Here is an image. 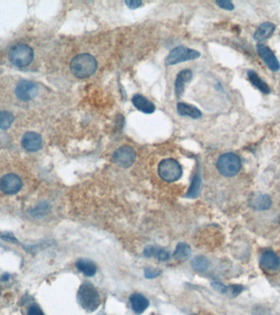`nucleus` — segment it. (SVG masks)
<instances>
[{
  "mask_svg": "<svg viewBox=\"0 0 280 315\" xmlns=\"http://www.w3.org/2000/svg\"><path fill=\"white\" fill-rule=\"evenodd\" d=\"M98 67L97 60L89 54H81L73 57L70 63V69L75 77L85 79L95 74Z\"/></svg>",
  "mask_w": 280,
  "mask_h": 315,
  "instance_id": "obj_1",
  "label": "nucleus"
},
{
  "mask_svg": "<svg viewBox=\"0 0 280 315\" xmlns=\"http://www.w3.org/2000/svg\"><path fill=\"white\" fill-rule=\"evenodd\" d=\"M77 300L79 305L87 312H94L101 304L100 293L94 286L89 283H83L79 286L77 293Z\"/></svg>",
  "mask_w": 280,
  "mask_h": 315,
  "instance_id": "obj_2",
  "label": "nucleus"
},
{
  "mask_svg": "<svg viewBox=\"0 0 280 315\" xmlns=\"http://www.w3.org/2000/svg\"><path fill=\"white\" fill-rule=\"evenodd\" d=\"M216 167L222 176L232 177L240 171L242 162L237 154L226 153L220 156L216 163Z\"/></svg>",
  "mask_w": 280,
  "mask_h": 315,
  "instance_id": "obj_3",
  "label": "nucleus"
},
{
  "mask_svg": "<svg viewBox=\"0 0 280 315\" xmlns=\"http://www.w3.org/2000/svg\"><path fill=\"white\" fill-rule=\"evenodd\" d=\"M34 52L29 45L19 44L14 45L8 53V58L17 67H27L32 62Z\"/></svg>",
  "mask_w": 280,
  "mask_h": 315,
  "instance_id": "obj_4",
  "label": "nucleus"
},
{
  "mask_svg": "<svg viewBox=\"0 0 280 315\" xmlns=\"http://www.w3.org/2000/svg\"><path fill=\"white\" fill-rule=\"evenodd\" d=\"M183 171L180 164L173 159H164L158 166V174L163 181L174 182L178 181Z\"/></svg>",
  "mask_w": 280,
  "mask_h": 315,
  "instance_id": "obj_5",
  "label": "nucleus"
},
{
  "mask_svg": "<svg viewBox=\"0 0 280 315\" xmlns=\"http://www.w3.org/2000/svg\"><path fill=\"white\" fill-rule=\"evenodd\" d=\"M201 56V54L197 50H192L184 46H178L171 50L166 58V66L178 64L180 62H188L197 59Z\"/></svg>",
  "mask_w": 280,
  "mask_h": 315,
  "instance_id": "obj_6",
  "label": "nucleus"
},
{
  "mask_svg": "<svg viewBox=\"0 0 280 315\" xmlns=\"http://www.w3.org/2000/svg\"><path fill=\"white\" fill-rule=\"evenodd\" d=\"M23 186V180L18 174L8 172L0 177V191L7 196L18 194Z\"/></svg>",
  "mask_w": 280,
  "mask_h": 315,
  "instance_id": "obj_7",
  "label": "nucleus"
},
{
  "mask_svg": "<svg viewBox=\"0 0 280 315\" xmlns=\"http://www.w3.org/2000/svg\"><path fill=\"white\" fill-rule=\"evenodd\" d=\"M136 159V152L134 148L129 145H123L114 152L112 154V160L118 166L128 169L134 164Z\"/></svg>",
  "mask_w": 280,
  "mask_h": 315,
  "instance_id": "obj_8",
  "label": "nucleus"
},
{
  "mask_svg": "<svg viewBox=\"0 0 280 315\" xmlns=\"http://www.w3.org/2000/svg\"><path fill=\"white\" fill-rule=\"evenodd\" d=\"M256 50L259 57L264 61L269 69L271 70L272 72H277L280 70V62L270 48L260 44L257 45Z\"/></svg>",
  "mask_w": 280,
  "mask_h": 315,
  "instance_id": "obj_9",
  "label": "nucleus"
},
{
  "mask_svg": "<svg viewBox=\"0 0 280 315\" xmlns=\"http://www.w3.org/2000/svg\"><path fill=\"white\" fill-rule=\"evenodd\" d=\"M16 95L23 101H29L37 94V86L29 81H22L16 87Z\"/></svg>",
  "mask_w": 280,
  "mask_h": 315,
  "instance_id": "obj_10",
  "label": "nucleus"
},
{
  "mask_svg": "<svg viewBox=\"0 0 280 315\" xmlns=\"http://www.w3.org/2000/svg\"><path fill=\"white\" fill-rule=\"evenodd\" d=\"M249 205L257 211H265L272 206V200L266 194L253 193L248 200Z\"/></svg>",
  "mask_w": 280,
  "mask_h": 315,
  "instance_id": "obj_11",
  "label": "nucleus"
},
{
  "mask_svg": "<svg viewBox=\"0 0 280 315\" xmlns=\"http://www.w3.org/2000/svg\"><path fill=\"white\" fill-rule=\"evenodd\" d=\"M260 265L266 270L275 271L280 268V258L272 251H265L260 256Z\"/></svg>",
  "mask_w": 280,
  "mask_h": 315,
  "instance_id": "obj_12",
  "label": "nucleus"
},
{
  "mask_svg": "<svg viewBox=\"0 0 280 315\" xmlns=\"http://www.w3.org/2000/svg\"><path fill=\"white\" fill-rule=\"evenodd\" d=\"M22 144L27 151H38L42 147V139L40 135L35 132H27L23 136Z\"/></svg>",
  "mask_w": 280,
  "mask_h": 315,
  "instance_id": "obj_13",
  "label": "nucleus"
},
{
  "mask_svg": "<svg viewBox=\"0 0 280 315\" xmlns=\"http://www.w3.org/2000/svg\"><path fill=\"white\" fill-rule=\"evenodd\" d=\"M193 77V73L190 70H183L181 71L177 77L175 82V93L177 98H180L183 94L185 84L190 82Z\"/></svg>",
  "mask_w": 280,
  "mask_h": 315,
  "instance_id": "obj_14",
  "label": "nucleus"
},
{
  "mask_svg": "<svg viewBox=\"0 0 280 315\" xmlns=\"http://www.w3.org/2000/svg\"><path fill=\"white\" fill-rule=\"evenodd\" d=\"M132 103L137 110L147 115H151L156 110L155 105L141 94H137L134 95L132 98Z\"/></svg>",
  "mask_w": 280,
  "mask_h": 315,
  "instance_id": "obj_15",
  "label": "nucleus"
},
{
  "mask_svg": "<svg viewBox=\"0 0 280 315\" xmlns=\"http://www.w3.org/2000/svg\"><path fill=\"white\" fill-rule=\"evenodd\" d=\"M131 309L136 315H141L148 309L149 305V300L141 294H133L129 298Z\"/></svg>",
  "mask_w": 280,
  "mask_h": 315,
  "instance_id": "obj_16",
  "label": "nucleus"
},
{
  "mask_svg": "<svg viewBox=\"0 0 280 315\" xmlns=\"http://www.w3.org/2000/svg\"><path fill=\"white\" fill-rule=\"evenodd\" d=\"M275 25L271 23H264L259 26L257 30H255L253 35L254 40L258 42H261L264 40H267L275 32Z\"/></svg>",
  "mask_w": 280,
  "mask_h": 315,
  "instance_id": "obj_17",
  "label": "nucleus"
},
{
  "mask_svg": "<svg viewBox=\"0 0 280 315\" xmlns=\"http://www.w3.org/2000/svg\"><path fill=\"white\" fill-rule=\"evenodd\" d=\"M178 115L183 117H190L194 119H198L202 117V113L198 108L194 107L190 104L185 103H178L177 104Z\"/></svg>",
  "mask_w": 280,
  "mask_h": 315,
  "instance_id": "obj_18",
  "label": "nucleus"
},
{
  "mask_svg": "<svg viewBox=\"0 0 280 315\" xmlns=\"http://www.w3.org/2000/svg\"><path fill=\"white\" fill-rule=\"evenodd\" d=\"M248 77L251 83H252L254 86L256 87L260 92H262L263 94H270V87L259 77V75H258L256 72H254V71H252V70L248 71Z\"/></svg>",
  "mask_w": 280,
  "mask_h": 315,
  "instance_id": "obj_19",
  "label": "nucleus"
},
{
  "mask_svg": "<svg viewBox=\"0 0 280 315\" xmlns=\"http://www.w3.org/2000/svg\"><path fill=\"white\" fill-rule=\"evenodd\" d=\"M144 255L149 258L155 257L160 261H166L170 258V254L168 251L156 246H148L144 250Z\"/></svg>",
  "mask_w": 280,
  "mask_h": 315,
  "instance_id": "obj_20",
  "label": "nucleus"
},
{
  "mask_svg": "<svg viewBox=\"0 0 280 315\" xmlns=\"http://www.w3.org/2000/svg\"><path fill=\"white\" fill-rule=\"evenodd\" d=\"M76 267L87 277H93L97 272V267L95 263L86 259H79V261H77Z\"/></svg>",
  "mask_w": 280,
  "mask_h": 315,
  "instance_id": "obj_21",
  "label": "nucleus"
},
{
  "mask_svg": "<svg viewBox=\"0 0 280 315\" xmlns=\"http://www.w3.org/2000/svg\"><path fill=\"white\" fill-rule=\"evenodd\" d=\"M191 255V249L189 247V245L186 243H178L176 246V251L174 252L175 258L179 260H185L187 258H189Z\"/></svg>",
  "mask_w": 280,
  "mask_h": 315,
  "instance_id": "obj_22",
  "label": "nucleus"
},
{
  "mask_svg": "<svg viewBox=\"0 0 280 315\" xmlns=\"http://www.w3.org/2000/svg\"><path fill=\"white\" fill-rule=\"evenodd\" d=\"M200 188H201V177L199 176V174H196L193 179L191 186L189 187V191L186 196L188 198H196L197 196H199Z\"/></svg>",
  "mask_w": 280,
  "mask_h": 315,
  "instance_id": "obj_23",
  "label": "nucleus"
},
{
  "mask_svg": "<svg viewBox=\"0 0 280 315\" xmlns=\"http://www.w3.org/2000/svg\"><path fill=\"white\" fill-rule=\"evenodd\" d=\"M192 267L195 270L203 272V271L206 270L208 268L209 261L204 256H198L192 261Z\"/></svg>",
  "mask_w": 280,
  "mask_h": 315,
  "instance_id": "obj_24",
  "label": "nucleus"
},
{
  "mask_svg": "<svg viewBox=\"0 0 280 315\" xmlns=\"http://www.w3.org/2000/svg\"><path fill=\"white\" fill-rule=\"evenodd\" d=\"M13 122V115L8 111L0 112V129L6 130L11 127Z\"/></svg>",
  "mask_w": 280,
  "mask_h": 315,
  "instance_id": "obj_25",
  "label": "nucleus"
},
{
  "mask_svg": "<svg viewBox=\"0 0 280 315\" xmlns=\"http://www.w3.org/2000/svg\"><path fill=\"white\" fill-rule=\"evenodd\" d=\"M50 206L47 203H39L35 208H32L30 211V214L35 218H41L47 214L48 212L50 211Z\"/></svg>",
  "mask_w": 280,
  "mask_h": 315,
  "instance_id": "obj_26",
  "label": "nucleus"
},
{
  "mask_svg": "<svg viewBox=\"0 0 280 315\" xmlns=\"http://www.w3.org/2000/svg\"><path fill=\"white\" fill-rule=\"evenodd\" d=\"M216 3L220 8H223L225 10L232 11L234 9L233 3L228 0H219V1H216Z\"/></svg>",
  "mask_w": 280,
  "mask_h": 315,
  "instance_id": "obj_27",
  "label": "nucleus"
},
{
  "mask_svg": "<svg viewBox=\"0 0 280 315\" xmlns=\"http://www.w3.org/2000/svg\"><path fill=\"white\" fill-rule=\"evenodd\" d=\"M125 3L129 9H137L143 5V2L139 0H127Z\"/></svg>",
  "mask_w": 280,
  "mask_h": 315,
  "instance_id": "obj_28",
  "label": "nucleus"
},
{
  "mask_svg": "<svg viewBox=\"0 0 280 315\" xmlns=\"http://www.w3.org/2000/svg\"><path fill=\"white\" fill-rule=\"evenodd\" d=\"M253 315H272V314L262 306H256L253 310Z\"/></svg>",
  "mask_w": 280,
  "mask_h": 315,
  "instance_id": "obj_29",
  "label": "nucleus"
},
{
  "mask_svg": "<svg viewBox=\"0 0 280 315\" xmlns=\"http://www.w3.org/2000/svg\"><path fill=\"white\" fill-rule=\"evenodd\" d=\"M27 315H45V314L38 305H34L28 309Z\"/></svg>",
  "mask_w": 280,
  "mask_h": 315,
  "instance_id": "obj_30",
  "label": "nucleus"
},
{
  "mask_svg": "<svg viewBox=\"0 0 280 315\" xmlns=\"http://www.w3.org/2000/svg\"><path fill=\"white\" fill-rule=\"evenodd\" d=\"M145 277L147 278H156L157 276L160 275L161 272L158 270H155V269H150V268H146L145 269Z\"/></svg>",
  "mask_w": 280,
  "mask_h": 315,
  "instance_id": "obj_31",
  "label": "nucleus"
},
{
  "mask_svg": "<svg viewBox=\"0 0 280 315\" xmlns=\"http://www.w3.org/2000/svg\"><path fill=\"white\" fill-rule=\"evenodd\" d=\"M0 237L4 240L6 241H9V242H12V243H17L18 242V240L11 234H3V235H0Z\"/></svg>",
  "mask_w": 280,
  "mask_h": 315,
  "instance_id": "obj_32",
  "label": "nucleus"
},
{
  "mask_svg": "<svg viewBox=\"0 0 280 315\" xmlns=\"http://www.w3.org/2000/svg\"><path fill=\"white\" fill-rule=\"evenodd\" d=\"M8 278V275H6V277H3V278H2V280L5 281L7 280Z\"/></svg>",
  "mask_w": 280,
  "mask_h": 315,
  "instance_id": "obj_33",
  "label": "nucleus"
}]
</instances>
